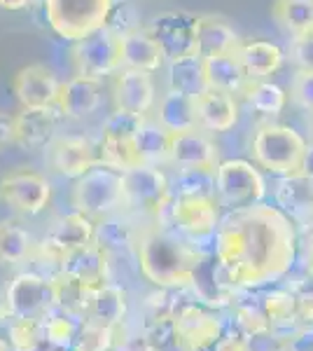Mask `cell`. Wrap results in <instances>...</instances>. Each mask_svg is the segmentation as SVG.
I'll return each instance as SVG.
<instances>
[{
    "label": "cell",
    "mask_w": 313,
    "mask_h": 351,
    "mask_svg": "<svg viewBox=\"0 0 313 351\" xmlns=\"http://www.w3.org/2000/svg\"><path fill=\"white\" fill-rule=\"evenodd\" d=\"M297 248L295 223L264 202L227 211L215 234V260L225 284L234 288L274 284L292 267Z\"/></svg>",
    "instance_id": "1"
},
{
    "label": "cell",
    "mask_w": 313,
    "mask_h": 351,
    "mask_svg": "<svg viewBox=\"0 0 313 351\" xmlns=\"http://www.w3.org/2000/svg\"><path fill=\"white\" fill-rule=\"evenodd\" d=\"M201 260L203 256L197 248L166 230L150 232L138 241L140 271L152 286L164 291L192 286Z\"/></svg>",
    "instance_id": "2"
},
{
    "label": "cell",
    "mask_w": 313,
    "mask_h": 351,
    "mask_svg": "<svg viewBox=\"0 0 313 351\" xmlns=\"http://www.w3.org/2000/svg\"><path fill=\"white\" fill-rule=\"evenodd\" d=\"M306 145L309 143L301 138L299 132L288 124H262L253 136L250 152L264 171L290 176L299 173L304 167Z\"/></svg>",
    "instance_id": "3"
},
{
    "label": "cell",
    "mask_w": 313,
    "mask_h": 351,
    "mask_svg": "<svg viewBox=\"0 0 313 351\" xmlns=\"http://www.w3.org/2000/svg\"><path fill=\"white\" fill-rule=\"evenodd\" d=\"M73 206L92 220L112 216L119 206H124V173L99 162L75 180Z\"/></svg>",
    "instance_id": "4"
},
{
    "label": "cell",
    "mask_w": 313,
    "mask_h": 351,
    "mask_svg": "<svg viewBox=\"0 0 313 351\" xmlns=\"http://www.w3.org/2000/svg\"><path fill=\"white\" fill-rule=\"evenodd\" d=\"M115 0H45V16L59 38L77 43L105 26Z\"/></svg>",
    "instance_id": "5"
},
{
    "label": "cell",
    "mask_w": 313,
    "mask_h": 351,
    "mask_svg": "<svg viewBox=\"0 0 313 351\" xmlns=\"http://www.w3.org/2000/svg\"><path fill=\"white\" fill-rule=\"evenodd\" d=\"M266 183L246 160H225L215 169V199L225 211L255 206L264 199Z\"/></svg>",
    "instance_id": "6"
},
{
    "label": "cell",
    "mask_w": 313,
    "mask_h": 351,
    "mask_svg": "<svg viewBox=\"0 0 313 351\" xmlns=\"http://www.w3.org/2000/svg\"><path fill=\"white\" fill-rule=\"evenodd\" d=\"M59 288L54 276L36 271L16 274L5 293V309L12 319H47L56 309Z\"/></svg>",
    "instance_id": "7"
},
{
    "label": "cell",
    "mask_w": 313,
    "mask_h": 351,
    "mask_svg": "<svg viewBox=\"0 0 313 351\" xmlns=\"http://www.w3.org/2000/svg\"><path fill=\"white\" fill-rule=\"evenodd\" d=\"M199 26H201V14L187 12V10H168L152 16L145 31L155 38L171 64V61L199 54Z\"/></svg>",
    "instance_id": "8"
},
{
    "label": "cell",
    "mask_w": 313,
    "mask_h": 351,
    "mask_svg": "<svg viewBox=\"0 0 313 351\" xmlns=\"http://www.w3.org/2000/svg\"><path fill=\"white\" fill-rule=\"evenodd\" d=\"M124 173V206L145 216H159L171 202V180L155 164H136Z\"/></svg>",
    "instance_id": "9"
},
{
    "label": "cell",
    "mask_w": 313,
    "mask_h": 351,
    "mask_svg": "<svg viewBox=\"0 0 313 351\" xmlns=\"http://www.w3.org/2000/svg\"><path fill=\"white\" fill-rule=\"evenodd\" d=\"M71 54L75 75L101 80V77L122 71V38H117L105 26L77 40Z\"/></svg>",
    "instance_id": "10"
},
{
    "label": "cell",
    "mask_w": 313,
    "mask_h": 351,
    "mask_svg": "<svg viewBox=\"0 0 313 351\" xmlns=\"http://www.w3.org/2000/svg\"><path fill=\"white\" fill-rule=\"evenodd\" d=\"M166 213L175 232L190 241H203L218 234L220 204L215 197H171Z\"/></svg>",
    "instance_id": "11"
},
{
    "label": "cell",
    "mask_w": 313,
    "mask_h": 351,
    "mask_svg": "<svg viewBox=\"0 0 313 351\" xmlns=\"http://www.w3.org/2000/svg\"><path fill=\"white\" fill-rule=\"evenodd\" d=\"M0 199L24 216H38L52 199V185L33 169H16L0 180Z\"/></svg>",
    "instance_id": "12"
},
{
    "label": "cell",
    "mask_w": 313,
    "mask_h": 351,
    "mask_svg": "<svg viewBox=\"0 0 313 351\" xmlns=\"http://www.w3.org/2000/svg\"><path fill=\"white\" fill-rule=\"evenodd\" d=\"M173 321V335L185 351H208L222 337V321L213 311L199 307V304H185L171 316Z\"/></svg>",
    "instance_id": "13"
},
{
    "label": "cell",
    "mask_w": 313,
    "mask_h": 351,
    "mask_svg": "<svg viewBox=\"0 0 313 351\" xmlns=\"http://www.w3.org/2000/svg\"><path fill=\"white\" fill-rule=\"evenodd\" d=\"M64 84L45 64L24 66L12 80V92L21 108H59Z\"/></svg>",
    "instance_id": "14"
},
{
    "label": "cell",
    "mask_w": 313,
    "mask_h": 351,
    "mask_svg": "<svg viewBox=\"0 0 313 351\" xmlns=\"http://www.w3.org/2000/svg\"><path fill=\"white\" fill-rule=\"evenodd\" d=\"M47 162L54 173L64 178H82L92 167L101 162V152L94 148V143L84 136H59L47 145Z\"/></svg>",
    "instance_id": "15"
},
{
    "label": "cell",
    "mask_w": 313,
    "mask_h": 351,
    "mask_svg": "<svg viewBox=\"0 0 313 351\" xmlns=\"http://www.w3.org/2000/svg\"><path fill=\"white\" fill-rule=\"evenodd\" d=\"M94 230L96 223L84 216V213H68L61 220H56L54 228L49 230V234L45 237L42 253H47V258H52L61 267V260H64L68 251L94 241Z\"/></svg>",
    "instance_id": "16"
},
{
    "label": "cell",
    "mask_w": 313,
    "mask_h": 351,
    "mask_svg": "<svg viewBox=\"0 0 313 351\" xmlns=\"http://www.w3.org/2000/svg\"><path fill=\"white\" fill-rule=\"evenodd\" d=\"M108 265L110 256L92 241L68 251L61 260L59 274L82 286H99L108 281Z\"/></svg>",
    "instance_id": "17"
},
{
    "label": "cell",
    "mask_w": 313,
    "mask_h": 351,
    "mask_svg": "<svg viewBox=\"0 0 313 351\" xmlns=\"http://www.w3.org/2000/svg\"><path fill=\"white\" fill-rule=\"evenodd\" d=\"M201 127L190 132H178L171 138V162L178 169H206L215 171L220 164L218 145L208 138Z\"/></svg>",
    "instance_id": "18"
},
{
    "label": "cell",
    "mask_w": 313,
    "mask_h": 351,
    "mask_svg": "<svg viewBox=\"0 0 313 351\" xmlns=\"http://www.w3.org/2000/svg\"><path fill=\"white\" fill-rule=\"evenodd\" d=\"M127 316V293L122 286L110 281L99 286H84L82 295V319L119 328Z\"/></svg>",
    "instance_id": "19"
},
{
    "label": "cell",
    "mask_w": 313,
    "mask_h": 351,
    "mask_svg": "<svg viewBox=\"0 0 313 351\" xmlns=\"http://www.w3.org/2000/svg\"><path fill=\"white\" fill-rule=\"evenodd\" d=\"M59 108H21L14 115V143L24 150H42L54 141Z\"/></svg>",
    "instance_id": "20"
},
{
    "label": "cell",
    "mask_w": 313,
    "mask_h": 351,
    "mask_svg": "<svg viewBox=\"0 0 313 351\" xmlns=\"http://www.w3.org/2000/svg\"><path fill=\"white\" fill-rule=\"evenodd\" d=\"M276 204L292 223H306L313 218V176L299 171L281 176L276 183Z\"/></svg>",
    "instance_id": "21"
},
{
    "label": "cell",
    "mask_w": 313,
    "mask_h": 351,
    "mask_svg": "<svg viewBox=\"0 0 313 351\" xmlns=\"http://www.w3.org/2000/svg\"><path fill=\"white\" fill-rule=\"evenodd\" d=\"M150 75L152 73L131 71V68L117 71V77H115L117 108L145 115V112L155 106V82H152Z\"/></svg>",
    "instance_id": "22"
},
{
    "label": "cell",
    "mask_w": 313,
    "mask_h": 351,
    "mask_svg": "<svg viewBox=\"0 0 313 351\" xmlns=\"http://www.w3.org/2000/svg\"><path fill=\"white\" fill-rule=\"evenodd\" d=\"M199 127L206 132H229L238 122L236 94L222 92V89H206L197 99Z\"/></svg>",
    "instance_id": "23"
},
{
    "label": "cell",
    "mask_w": 313,
    "mask_h": 351,
    "mask_svg": "<svg viewBox=\"0 0 313 351\" xmlns=\"http://www.w3.org/2000/svg\"><path fill=\"white\" fill-rule=\"evenodd\" d=\"M101 106V80L75 75L71 77L59 96V110L68 120H84Z\"/></svg>",
    "instance_id": "24"
},
{
    "label": "cell",
    "mask_w": 313,
    "mask_h": 351,
    "mask_svg": "<svg viewBox=\"0 0 313 351\" xmlns=\"http://www.w3.org/2000/svg\"><path fill=\"white\" fill-rule=\"evenodd\" d=\"M164 61H166V56H164L162 47L145 28L122 38V68L157 73L164 66Z\"/></svg>",
    "instance_id": "25"
},
{
    "label": "cell",
    "mask_w": 313,
    "mask_h": 351,
    "mask_svg": "<svg viewBox=\"0 0 313 351\" xmlns=\"http://www.w3.org/2000/svg\"><path fill=\"white\" fill-rule=\"evenodd\" d=\"M283 49L269 40H250L238 49V61L250 80H269L283 66Z\"/></svg>",
    "instance_id": "26"
},
{
    "label": "cell",
    "mask_w": 313,
    "mask_h": 351,
    "mask_svg": "<svg viewBox=\"0 0 313 351\" xmlns=\"http://www.w3.org/2000/svg\"><path fill=\"white\" fill-rule=\"evenodd\" d=\"M168 89L192 99H199L206 89H210L206 75V59L201 54H192L185 59L168 64Z\"/></svg>",
    "instance_id": "27"
},
{
    "label": "cell",
    "mask_w": 313,
    "mask_h": 351,
    "mask_svg": "<svg viewBox=\"0 0 313 351\" xmlns=\"http://www.w3.org/2000/svg\"><path fill=\"white\" fill-rule=\"evenodd\" d=\"M243 40L236 36V31L220 16L201 14V26H199V54L203 59L220 54H238Z\"/></svg>",
    "instance_id": "28"
},
{
    "label": "cell",
    "mask_w": 313,
    "mask_h": 351,
    "mask_svg": "<svg viewBox=\"0 0 313 351\" xmlns=\"http://www.w3.org/2000/svg\"><path fill=\"white\" fill-rule=\"evenodd\" d=\"M157 122L171 134L197 129L199 127L197 99L185 96V94H178V92H171L168 89V94H164L162 104H159Z\"/></svg>",
    "instance_id": "29"
},
{
    "label": "cell",
    "mask_w": 313,
    "mask_h": 351,
    "mask_svg": "<svg viewBox=\"0 0 313 351\" xmlns=\"http://www.w3.org/2000/svg\"><path fill=\"white\" fill-rule=\"evenodd\" d=\"M206 75L213 89H222L229 94H243L250 84V77L243 71L238 54H220L206 59Z\"/></svg>",
    "instance_id": "30"
},
{
    "label": "cell",
    "mask_w": 313,
    "mask_h": 351,
    "mask_svg": "<svg viewBox=\"0 0 313 351\" xmlns=\"http://www.w3.org/2000/svg\"><path fill=\"white\" fill-rule=\"evenodd\" d=\"M171 138H173V134L166 132L159 122H145L134 141L138 162L155 164V167L171 162Z\"/></svg>",
    "instance_id": "31"
},
{
    "label": "cell",
    "mask_w": 313,
    "mask_h": 351,
    "mask_svg": "<svg viewBox=\"0 0 313 351\" xmlns=\"http://www.w3.org/2000/svg\"><path fill=\"white\" fill-rule=\"evenodd\" d=\"M262 302H264L266 324L271 330L290 332L301 324L299 304L292 291H271L262 298Z\"/></svg>",
    "instance_id": "32"
},
{
    "label": "cell",
    "mask_w": 313,
    "mask_h": 351,
    "mask_svg": "<svg viewBox=\"0 0 313 351\" xmlns=\"http://www.w3.org/2000/svg\"><path fill=\"white\" fill-rule=\"evenodd\" d=\"M94 243L101 246L108 256H127L136 248V234L129 228V223H124L122 218L105 216L96 223L94 230Z\"/></svg>",
    "instance_id": "33"
},
{
    "label": "cell",
    "mask_w": 313,
    "mask_h": 351,
    "mask_svg": "<svg viewBox=\"0 0 313 351\" xmlns=\"http://www.w3.org/2000/svg\"><path fill=\"white\" fill-rule=\"evenodd\" d=\"M145 124V115L117 108L105 117L101 127V145H127L134 143L138 132Z\"/></svg>",
    "instance_id": "34"
},
{
    "label": "cell",
    "mask_w": 313,
    "mask_h": 351,
    "mask_svg": "<svg viewBox=\"0 0 313 351\" xmlns=\"http://www.w3.org/2000/svg\"><path fill=\"white\" fill-rule=\"evenodd\" d=\"M271 12L292 38L313 33V0H274Z\"/></svg>",
    "instance_id": "35"
},
{
    "label": "cell",
    "mask_w": 313,
    "mask_h": 351,
    "mask_svg": "<svg viewBox=\"0 0 313 351\" xmlns=\"http://www.w3.org/2000/svg\"><path fill=\"white\" fill-rule=\"evenodd\" d=\"M33 237L14 220H0V265H19L31 256Z\"/></svg>",
    "instance_id": "36"
},
{
    "label": "cell",
    "mask_w": 313,
    "mask_h": 351,
    "mask_svg": "<svg viewBox=\"0 0 313 351\" xmlns=\"http://www.w3.org/2000/svg\"><path fill=\"white\" fill-rule=\"evenodd\" d=\"M243 96H246L250 108L258 110L260 115L269 117L281 115L288 104V94L283 92V87H278V84L269 80H250Z\"/></svg>",
    "instance_id": "37"
},
{
    "label": "cell",
    "mask_w": 313,
    "mask_h": 351,
    "mask_svg": "<svg viewBox=\"0 0 313 351\" xmlns=\"http://www.w3.org/2000/svg\"><path fill=\"white\" fill-rule=\"evenodd\" d=\"M171 197H215V171L178 169L171 180Z\"/></svg>",
    "instance_id": "38"
},
{
    "label": "cell",
    "mask_w": 313,
    "mask_h": 351,
    "mask_svg": "<svg viewBox=\"0 0 313 351\" xmlns=\"http://www.w3.org/2000/svg\"><path fill=\"white\" fill-rule=\"evenodd\" d=\"M82 324H84V319L77 314H71V311H64V309H61L59 314L52 311V314L45 319V326H47V342L59 349H73Z\"/></svg>",
    "instance_id": "39"
},
{
    "label": "cell",
    "mask_w": 313,
    "mask_h": 351,
    "mask_svg": "<svg viewBox=\"0 0 313 351\" xmlns=\"http://www.w3.org/2000/svg\"><path fill=\"white\" fill-rule=\"evenodd\" d=\"M10 344L14 351H40L47 344L45 319H16L10 326Z\"/></svg>",
    "instance_id": "40"
},
{
    "label": "cell",
    "mask_w": 313,
    "mask_h": 351,
    "mask_svg": "<svg viewBox=\"0 0 313 351\" xmlns=\"http://www.w3.org/2000/svg\"><path fill=\"white\" fill-rule=\"evenodd\" d=\"M115 335L117 328L84 319L79 335L73 344V351H110L112 344H115Z\"/></svg>",
    "instance_id": "41"
},
{
    "label": "cell",
    "mask_w": 313,
    "mask_h": 351,
    "mask_svg": "<svg viewBox=\"0 0 313 351\" xmlns=\"http://www.w3.org/2000/svg\"><path fill=\"white\" fill-rule=\"evenodd\" d=\"M105 28L115 33L117 38H124L134 31H140V16L129 0H122V3L115 0V5H112V10H110V16H108V21H105Z\"/></svg>",
    "instance_id": "42"
},
{
    "label": "cell",
    "mask_w": 313,
    "mask_h": 351,
    "mask_svg": "<svg viewBox=\"0 0 313 351\" xmlns=\"http://www.w3.org/2000/svg\"><path fill=\"white\" fill-rule=\"evenodd\" d=\"M236 321L241 326V330L246 335H253V332L266 330L269 324H266V314H264V302L262 298H246L243 302L236 304Z\"/></svg>",
    "instance_id": "43"
},
{
    "label": "cell",
    "mask_w": 313,
    "mask_h": 351,
    "mask_svg": "<svg viewBox=\"0 0 313 351\" xmlns=\"http://www.w3.org/2000/svg\"><path fill=\"white\" fill-rule=\"evenodd\" d=\"M290 99L301 110L313 112V73L297 71L290 82Z\"/></svg>",
    "instance_id": "44"
},
{
    "label": "cell",
    "mask_w": 313,
    "mask_h": 351,
    "mask_svg": "<svg viewBox=\"0 0 313 351\" xmlns=\"http://www.w3.org/2000/svg\"><path fill=\"white\" fill-rule=\"evenodd\" d=\"M250 351H288V332H278V330H260L248 335Z\"/></svg>",
    "instance_id": "45"
},
{
    "label": "cell",
    "mask_w": 313,
    "mask_h": 351,
    "mask_svg": "<svg viewBox=\"0 0 313 351\" xmlns=\"http://www.w3.org/2000/svg\"><path fill=\"white\" fill-rule=\"evenodd\" d=\"M290 56H292V64L297 66V71L313 73V33L292 38V45H290Z\"/></svg>",
    "instance_id": "46"
},
{
    "label": "cell",
    "mask_w": 313,
    "mask_h": 351,
    "mask_svg": "<svg viewBox=\"0 0 313 351\" xmlns=\"http://www.w3.org/2000/svg\"><path fill=\"white\" fill-rule=\"evenodd\" d=\"M292 293L299 304L301 324H313V276L306 274V279H301L299 284L292 288Z\"/></svg>",
    "instance_id": "47"
},
{
    "label": "cell",
    "mask_w": 313,
    "mask_h": 351,
    "mask_svg": "<svg viewBox=\"0 0 313 351\" xmlns=\"http://www.w3.org/2000/svg\"><path fill=\"white\" fill-rule=\"evenodd\" d=\"M215 351H250V342H248V335L241 332V335H227V337H220V342L215 344Z\"/></svg>",
    "instance_id": "48"
},
{
    "label": "cell",
    "mask_w": 313,
    "mask_h": 351,
    "mask_svg": "<svg viewBox=\"0 0 313 351\" xmlns=\"http://www.w3.org/2000/svg\"><path fill=\"white\" fill-rule=\"evenodd\" d=\"M297 246L301 248L304 256L313 253V218L306 220V223H301L297 228Z\"/></svg>",
    "instance_id": "49"
},
{
    "label": "cell",
    "mask_w": 313,
    "mask_h": 351,
    "mask_svg": "<svg viewBox=\"0 0 313 351\" xmlns=\"http://www.w3.org/2000/svg\"><path fill=\"white\" fill-rule=\"evenodd\" d=\"M14 143V115L0 110V145Z\"/></svg>",
    "instance_id": "50"
},
{
    "label": "cell",
    "mask_w": 313,
    "mask_h": 351,
    "mask_svg": "<svg viewBox=\"0 0 313 351\" xmlns=\"http://www.w3.org/2000/svg\"><path fill=\"white\" fill-rule=\"evenodd\" d=\"M31 0H0V10H10V12H19L26 10Z\"/></svg>",
    "instance_id": "51"
},
{
    "label": "cell",
    "mask_w": 313,
    "mask_h": 351,
    "mask_svg": "<svg viewBox=\"0 0 313 351\" xmlns=\"http://www.w3.org/2000/svg\"><path fill=\"white\" fill-rule=\"evenodd\" d=\"M301 171L313 176V143L306 145V155H304V167H301Z\"/></svg>",
    "instance_id": "52"
},
{
    "label": "cell",
    "mask_w": 313,
    "mask_h": 351,
    "mask_svg": "<svg viewBox=\"0 0 313 351\" xmlns=\"http://www.w3.org/2000/svg\"><path fill=\"white\" fill-rule=\"evenodd\" d=\"M304 260H306V265H304L306 274L313 276V253H309V256H304Z\"/></svg>",
    "instance_id": "53"
},
{
    "label": "cell",
    "mask_w": 313,
    "mask_h": 351,
    "mask_svg": "<svg viewBox=\"0 0 313 351\" xmlns=\"http://www.w3.org/2000/svg\"><path fill=\"white\" fill-rule=\"evenodd\" d=\"M0 351H10V344H8V342H5V339H3V337H0Z\"/></svg>",
    "instance_id": "54"
},
{
    "label": "cell",
    "mask_w": 313,
    "mask_h": 351,
    "mask_svg": "<svg viewBox=\"0 0 313 351\" xmlns=\"http://www.w3.org/2000/svg\"><path fill=\"white\" fill-rule=\"evenodd\" d=\"M64 351H68V349H64Z\"/></svg>",
    "instance_id": "55"
}]
</instances>
